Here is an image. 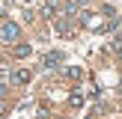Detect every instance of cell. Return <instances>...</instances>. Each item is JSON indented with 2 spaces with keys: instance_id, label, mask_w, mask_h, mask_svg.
Segmentation results:
<instances>
[{
  "instance_id": "cell-1",
  "label": "cell",
  "mask_w": 122,
  "mask_h": 119,
  "mask_svg": "<svg viewBox=\"0 0 122 119\" xmlns=\"http://www.w3.org/2000/svg\"><path fill=\"white\" fill-rule=\"evenodd\" d=\"M18 36H21V30H18L15 21H6L3 27H0V42H15Z\"/></svg>"
},
{
  "instance_id": "cell-2",
  "label": "cell",
  "mask_w": 122,
  "mask_h": 119,
  "mask_svg": "<svg viewBox=\"0 0 122 119\" xmlns=\"http://www.w3.org/2000/svg\"><path fill=\"white\" fill-rule=\"evenodd\" d=\"M54 65H60V54H48L45 57V69H54Z\"/></svg>"
},
{
  "instance_id": "cell-3",
  "label": "cell",
  "mask_w": 122,
  "mask_h": 119,
  "mask_svg": "<svg viewBox=\"0 0 122 119\" xmlns=\"http://www.w3.org/2000/svg\"><path fill=\"white\" fill-rule=\"evenodd\" d=\"M27 80H30V71H27V69L15 71V83H27Z\"/></svg>"
},
{
  "instance_id": "cell-4",
  "label": "cell",
  "mask_w": 122,
  "mask_h": 119,
  "mask_svg": "<svg viewBox=\"0 0 122 119\" xmlns=\"http://www.w3.org/2000/svg\"><path fill=\"white\" fill-rule=\"evenodd\" d=\"M54 12H57V0H48V3H45V15L54 18Z\"/></svg>"
},
{
  "instance_id": "cell-5",
  "label": "cell",
  "mask_w": 122,
  "mask_h": 119,
  "mask_svg": "<svg viewBox=\"0 0 122 119\" xmlns=\"http://www.w3.org/2000/svg\"><path fill=\"white\" fill-rule=\"evenodd\" d=\"M27 54H30V45H18L15 48V57H27Z\"/></svg>"
},
{
  "instance_id": "cell-6",
  "label": "cell",
  "mask_w": 122,
  "mask_h": 119,
  "mask_svg": "<svg viewBox=\"0 0 122 119\" xmlns=\"http://www.w3.org/2000/svg\"><path fill=\"white\" fill-rule=\"evenodd\" d=\"M113 51L122 54V36H116V39H113Z\"/></svg>"
}]
</instances>
